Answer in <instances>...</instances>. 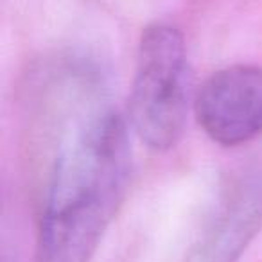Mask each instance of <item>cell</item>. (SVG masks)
I'll return each instance as SVG.
<instances>
[{
  "instance_id": "obj_1",
  "label": "cell",
  "mask_w": 262,
  "mask_h": 262,
  "mask_svg": "<svg viewBox=\"0 0 262 262\" xmlns=\"http://www.w3.org/2000/svg\"><path fill=\"white\" fill-rule=\"evenodd\" d=\"M74 110L43 185L34 262H92L131 174L122 115L110 106Z\"/></svg>"
},
{
  "instance_id": "obj_2",
  "label": "cell",
  "mask_w": 262,
  "mask_h": 262,
  "mask_svg": "<svg viewBox=\"0 0 262 262\" xmlns=\"http://www.w3.org/2000/svg\"><path fill=\"white\" fill-rule=\"evenodd\" d=\"M185 38L171 24L146 27L137 49L129 119L149 149L167 151L182 140L189 115Z\"/></svg>"
},
{
  "instance_id": "obj_3",
  "label": "cell",
  "mask_w": 262,
  "mask_h": 262,
  "mask_svg": "<svg viewBox=\"0 0 262 262\" xmlns=\"http://www.w3.org/2000/svg\"><path fill=\"white\" fill-rule=\"evenodd\" d=\"M201 129L225 147H235L262 135V69L232 65L214 72L194 101Z\"/></svg>"
},
{
  "instance_id": "obj_4",
  "label": "cell",
  "mask_w": 262,
  "mask_h": 262,
  "mask_svg": "<svg viewBox=\"0 0 262 262\" xmlns=\"http://www.w3.org/2000/svg\"><path fill=\"white\" fill-rule=\"evenodd\" d=\"M262 228V171L233 183L187 262H237Z\"/></svg>"
}]
</instances>
